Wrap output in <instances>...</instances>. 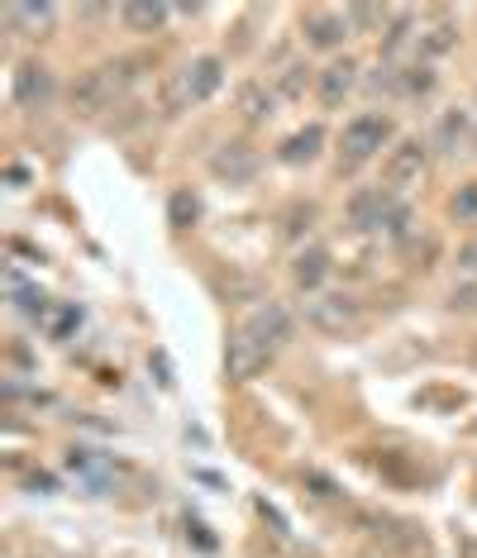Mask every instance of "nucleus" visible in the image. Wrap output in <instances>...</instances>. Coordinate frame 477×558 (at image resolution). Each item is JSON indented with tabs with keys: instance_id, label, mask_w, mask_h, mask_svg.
<instances>
[{
	"instance_id": "1",
	"label": "nucleus",
	"mask_w": 477,
	"mask_h": 558,
	"mask_svg": "<svg viewBox=\"0 0 477 558\" xmlns=\"http://www.w3.org/2000/svg\"><path fill=\"white\" fill-rule=\"evenodd\" d=\"M134 62H106V68H91L82 72L77 82H72V110L77 116H100V110H110V100L124 92V82L134 77Z\"/></svg>"
},
{
	"instance_id": "2",
	"label": "nucleus",
	"mask_w": 477,
	"mask_h": 558,
	"mask_svg": "<svg viewBox=\"0 0 477 558\" xmlns=\"http://www.w3.org/2000/svg\"><path fill=\"white\" fill-rule=\"evenodd\" d=\"M224 82V62L220 58H196L186 62L178 77L168 82V110H186V106H200V100H210L220 92Z\"/></svg>"
},
{
	"instance_id": "3",
	"label": "nucleus",
	"mask_w": 477,
	"mask_h": 558,
	"mask_svg": "<svg viewBox=\"0 0 477 558\" xmlns=\"http://www.w3.org/2000/svg\"><path fill=\"white\" fill-rule=\"evenodd\" d=\"M238 339H244V344H254L262 359H272V353L292 339V315H286L282 306H258L244 320V329H238Z\"/></svg>"
},
{
	"instance_id": "4",
	"label": "nucleus",
	"mask_w": 477,
	"mask_h": 558,
	"mask_svg": "<svg viewBox=\"0 0 477 558\" xmlns=\"http://www.w3.org/2000/svg\"><path fill=\"white\" fill-rule=\"evenodd\" d=\"M387 138H392V120L387 116H358L344 130V138H339V154H344L348 168H358V162H368L372 154H378Z\"/></svg>"
},
{
	"instance_id": "5",
	"label": "nucleus",
	"mask_w": 477,
	"mask_h": 558,
	"mask_svg": "<svg viewBox=\"0 0 477 558\" xmlns=\"http://www.w3.org/2000/svg\"><path fill=\"white\" fill-rule=\"evenodd\" d=\"M420 172H425V144L420 138H401L387 154V186H411L420 182Z\"/></svg>"
},
{
	"instance_id": "6",
	"label": "nucleus",
	"mask_w": 477,
	"mask_h": 558,
	"mask_svg": "<svg viewBox=\"0 0 477 558\" xmlns=\"http://www.w3.org/2000/svg\"><path fill=\"white\" fill-rule=\"evenodd\" d=\"M310 325L325 329V335H344L348 325H358V301H348V296H320V301H310Z\"/></svg>"
},
{
	"instance_id": "7",
	"label": "nucleus",
	"mask_w": 477,
	"mask_h": 558,
	"mask_svg": "<svg viewBox=\"0 0 477 558\" xmlns=\"http://www.w3.org/2000/svg\"><path fill=\"white\" fill-rule=\"evenodd\" d=\"M301 34H306V44H316V48H339L348 34V20L334 15V10H310V15H301Z\"/></svg>"
},
{
	"instance_id": "8",
	"label": "nucleus",
	"mask_w": 477,
	"mask_h": 558,
	"mask_svg": "<svg viewBox=\"0 0 477 558\" xmlns=\"http://www.w3.org/2000/svg\"><path fill=\"white\" fill-rule=\"evenodd\" d=\"M68 473L100 492V487H110V482H115V463H110L106 453H96V449H68Z\"/></svg>"
},
{
	"instance_id": "9",
	"label": "nucleus",
	"mask_w": 477,
	"mask_h": 558,
	"mask_svg": "<svg viewBox=\"0 0 477 558\" xmlns=\"http://www.w3.org/2000/svg\"><path fill=\"white\" fill-rule=\"evenodd\" d=\"M354 82H358V62L354 58H334L330 68L320 72V100L325 106H344V96L354 92Z\"/></svg>"
},
{
	"instance_id": "10",
	"label": "nucleus",
	"mask_w": 477,
	"mask_h": 558,
	"mask_svg": "<svg viewBox=\"0 0 477 558\" xmlns=\"http://www.w3.org/2000/svg\"><path fill=\"white\" fill-rule=\"evenodd\" d=\"M210 172L224 177V182H248V177L258 172V158H254V148L230 144V148H220V154L210 158Z\"/></svg>"
},
{
	"instance_id": "11",
	"label": "nucleus",
	"mask_w": 477,
	"mask_h": 558,
	"mask_svg": "<svg viewBox=\"0 0 477 558\" xmlns=\"http://www.w3.org/2000/svg\"><path fill=\"white\" fill-rule=\"evenodd\" d=\"M387 210H392V201H387L382 192H358V196H354V206H348V215H354L358 230H382Z\"/></svg>"
},
{
	"instance_id": "12",
	"label": "nucleus",
	"mask_w": 477,
	"mask_h": 558,
	"mask_svg": "<svg viewBox=\"0 0 477 558\" xmlns=\"http://www.w3.org/2000/svg\"><path fill=\"white\" fill-rule=\"evenodd\" d=\"M325 272H330V253H325V248H306V253H296V263H292L296 287L316 291V287L325 282Z\"/></svg>"
},
{
	"instance_id": "13",
	"label": "nucleus",
	"mask_w": 477,
	"mask_h": 558,
	"mask_svg": "<svg viewBox=\"0 0 477 558\" xmlns=\"http://www.w3.org/2000/svg\"><path fill=\"white\" fill-rule=\"evenodd\" d=\"M48 92H53V82H48V72L39 68V62H24V68L15 72V100L20 106H34V100H44Z\"/></svg>"
},
{
	"instance_id": "14",
	"label": "nucleus",
	"mask_w": 477,
	"mask_h": 558,
	"mask_svg": "<svg viewBox=\"0 0 477 558\" xmlns=\"http://www.w3.org/2000/svg\"><path fill=\"white\" fill-rule=\"evenodd\" d=\"M320 144H325L320 124H306V130H296V134L278 148V158H282V162H310V158L320 154Z\"/></svg>"
},
{
	"instance_id": "15",
	"label": "nucleus",
	"mask_w": 477,
	"mask_h": 558,
	"mask_svg": "<svg viewBox=\"0 0 477 558\" xmlns=\"http://www.w3.org/2000/svg\"><path fill=\"white\" fill-rule=\"evenodd\" d=\"M162 20H168V5H158V0H130V5H124V24H130L134 34L162 29Z\"/></svg>"
},
{
	"instance_id": "16",
	"label": "nucleus",
	"mask_w": 477,
	"mask_h": 558,
	"mask_svg": "<svg viewBox=\"0 0 477 558\" xmlns=\"http://www.w3.org/2000/svg\"><path fill=\"white\" fill-rule=\"evenodd\" d=\"M39 325L53 339H68V335H77V329H82V306H48V315Z\"/></svg>"
},
{
	"instance_id": "17",
	"label": "nucleus",
	"mask_w": 477,
	"mask_h": 558,
	"mask_svg": "<svg viewBox=\"0 0 477 558\" xmlns=\"http://www.w3.org/2000/svg\"><path fill=\"white\" fill-rule=\"evenodd\" d=\"M10 20H15L24 34H44L48 24H53V5H10Z\"/></svg>"
},
{
	"instance_id": "18",
	"label": "nucleus",
	"mask_w": 477,
	"mask_h": 558,
	"mask_svg": "<svg viewBox=\"0 0 477 558\" xmlns=\"http://www.w3.org/2000/svg\"><path fill=\"white\" fill-rule=\"evenodd\" d=\"M463 134H468V116H463V110H449V116L439 120V148L454 154V148L463 144Z\"/></svg>"
},
{
	"instance_id": "19",
	"label": "nucleus",
	"mask_w": 477,
	"mask_h": 558,
	"mask_svg": "<svg viewBox=\"0 0 477 558\" xmlns=\"http://www.w3.org/2000/svg\"><path fill=\"white\" fill-rule=\"evenodd\" d=\"M196 196L192 192H178V196H172V225H178V230H186V225H192L196 220Z\"/></svg>"
},
{
	"instance_id": "20",
	"label": "nucleus",
	"mask_w": 477,
	"mask_h": 558,
	"mask_svg": "<svg viewBox=\"0 0 477 558\" xmlns=\"http://www.w3.org/2000/svg\"><path fill=\"white\" fill-rule=\"evenodd\" d=\"M454 215H458V220H468V225H477V182L458 186V196H454Z\"/></svg>"
},
{
	"instance_id": "21",
	"label": "nucleus",
	"mask_w": 477,
	"mask_h": 558,
	"mask_svg": "<svg viewBox=\"0 0 477 558\" xmlns=\"http://www.w3.org/2000/svg\"><path fill=\"white\" fill-rule=\"evenodd\" d=\"M268 106H272V100H262L258 86H248V92H244V116L248 120H262V116H268Z\"/></svg>"
},
{
	"instance_id": "22",
	"label": "nucleus",
	"mask_w": 477,
	"mask_h": 558,
	"mask_svg": "<svg viewBox=\"0 0 477 558\" xmlns=\"http://www.w3.org/2000/svg\"><path fill=\"white\" fill-rule=\"evenodd\" d=\"M444 48H454V24H439L430 39H425V53H444Z\"/></svg>"
},
{
	"instance_id": "23",
	"label": "nucleus",
	"mask_w": 477,
	"mask_h": 558,
	"mask_svg": "<svg viewBox=\"0 0 477 558\" xmlns=\"http://www.w3.org/2000/svg\"><path fill=\"white\" fill-rule=\"evenodd\" d=\"M186 535H192V539L200 544V549H216V539H210V535H206V525H200V520H196V515H186Z\"/></svg>"
},
{
	"instance_id": "24",
	"label": "nucleus",
	"mask_w": 477,
	"mask_h": 558,
	"mask_svg": "<svg viewBox=\"0 0 477 558\" xmlns=\"http://www.w3.org/2000/svg\"><path fill=\"white\" fill-rule=\"evenodd\" d=\"M458 268L468 272V277H477V239H473V244H463V248H458Z\"/></svg>"
},
{
	"instance_id": "25",
	"label": "nucleus",
	"mask_w": 477,
	"mask_h": 558,
	"mask_svg": "<svg viewBox=\"0 0 477 558\" xmlns=\"http://www.w3.org/2000/svg\"><path fill=\"white\" fill-rule=\"evenodd\" d=\"M348 20H358V24H378V20H382V10H378V5H354V10H348Z\"/></svg>"
},
{
	"instance_id": "26",
	"label": "nucleus",
	"mask_w": 477,
	"mask_h": 558,
	"mask_svg": "<svg viewBox=\"0 0 477 558\" xmlns=\"http://www.w3.org/2000/svg\"><path fill=\"white\" fill-rule=\"evenodd\" d=\"M301 72H306V68H286V77H282V96H296V92H301Z\"/></svg>"
},
{
	"instance_id": "27",
	"label": "nucleus",
	"mask_w": 477,
	"mask_h": 558,
	"mask_svg": "<svg viewBox=\"0 0 477 558\" xmlns=\"http://www.w3.org/2000/svg\"><path fill=\"white\" fill-rule=\"evenodd\" d=\"M192 477H196V482H206V487H224V482H220L216 473H200V468H196V473H192Z\"/></svg>"
}]
</instances>
